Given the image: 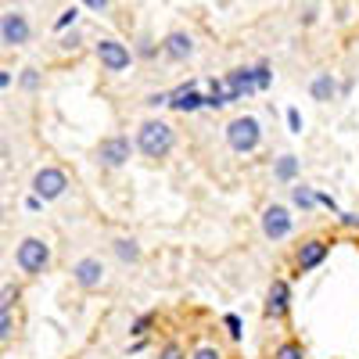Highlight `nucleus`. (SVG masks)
I'll use <instances>...</instances> for the list:
<instances>
[{
    "label": "nucleus",
    "mask_w": 359,
    "mask_h": 359,
    "mask_svg": "<svg viewBox=\"0 0 359 359\" xmlns=\"http://www.w3.org/2000/svg\"><path fill=\"white\" fill-rule=\"evenodd\" d=\"M137 140V151L147 158V162H165L172 155V147H176V126L169 123V118H144V123L137 126L133 133Z\"/></svg>",
    "instance_id": "f257e3e1"
},
{
    "label": "nucleus",
    "mask_w": 359,
    "mask_h": 359,
    "mask_svg": "<svg viewBox=\"0 0 359 359\" xmlns=\"http://www.w3.org/2000/svg\"><path fill=\"white\" fill-rule=\"evenodd\" d=\"M334 248V237L331 233H306V237H298L294 248H291V277H306L313 273V269H320L327 262V255H331Z\"/></svg>",
    "instance_id": "f03ea898"
},
{
    "label": "nucleus",
    "mask_w": 359,
    "mask_h": 359,
    "mask_svg": "<svg viewBox=\"0 0 359 359\" xmlns=\"http://www.w3.org/2000/svg\"><path fill=\"white\" fill-rule=\"evenodd\" d=\"M15 266H18V273L25 280L43 277L50 269V241H47V237H36V233L22 237L18 248H15Z\"/></svg>",
    "instance_id": "7ed1b4c3"
},
{
    "label": "nucleus",
    "mask_w": 359,
    "mask_h": 359,
    "mask_svg": "<svg viewBox=\"0 0 359 359\" xmlns=\"http://www.w3.org/2000/svg\"><path fill=\"white\" fill-rule=\"evenodd\" d=\"M223 140L233 155H252L262 147V123L255 115H233L223 130Z\"/></svg>",
    "instance_id": "20e7f679"
},
{
    "label": "nucleus",
    "mask_w": 359,
    "mask_h": 359,
    "mask_svg": "<svg viewBox=\"0 0 359 359\" xmlns=\"http://www.w3.org/2000/svg\"><path fill=\"white\" fill-rule=\"evenodd\" d=\"M133 151H137V140H130L126 133H111L94 147V162H97L101 172H118V169L130 165Z\"/></svg>",
    "instance_id": "39448f33"
},
{
    "label": "nucleus",
    "mask_w": 359,
    "mask_h": 359,
    "mask_svg": "<svg viewBox=\"0 0 359 359\" xmlns=\"http://www.w3.org/2000/svg\"><path fill=\"white\" fill-rule=\"evenodd\" d=\"M259 230H262L266 241H273V245L287 241V237L294 233V212H291V205H284V201H266L262 212H259Z\"/></svg>",
    "instance_id": "423d86ee"
},
{
    "label": "nucleus",
    "mask_w": 359,
    "mask_h": 359,
    "mask_svg": "<svg viewBox=\"0 0 359 359\" xmlns=\"http://www.w3.org/2000/svg\"><path fill=\"white\" fill-rule=\"evenodd\" d=\"M94 57H97V65H101L108 76H123V72H130L133 62H137V54H133L123 40H115V36L94 40Z\"/></svg>",
    "instance_id": "0eeeda50"
},
{
    "label": "nucleus",
    "mask_w": 359,
    "mask_h": 359,
    "mask_svg": "<svg viewBox=\"0 0 359 359\" xmlns=\"http://www.w3.org/2000/svg\"><path fill=\"white\" fill-rule=\"evenodd\" d=\"M291 306H294L291 280L287 277H273L269 287H266V298H262V320L266 323H284L291 316Z\"/></svg>",
    "instance_id": "6e6552de"
},
{
    "label": "nucleus",
    "mask_w": 359,
    "mask_h": 359,
    "mask_svg": "<svg viewBox=\"0 0 359 359\" xmlns=\"http://www.w3.org/2000/svg\"><path fill=\"white\" fill-rule=\"evenodd\" d=\"M69 187H72V180L62 165H40L33 172V184H29V191L43 201H62L69 194Z\"/></svg>",
    "instance_id": "1a4fd4ad"
},
{
    "label": "nucleus",
    "mask_w": 359,
    "mask_h": 359,
    "mask_svg": "<svg viewBox=\"0 0 359 359\" xmlns=\"http://www.w3.org/2000/svg\"><path fill=\"white\" fill-rule=\"evenodd\" d=\"M29 40H33V22H29V15L18 8H4V15H0V43H4V50H18Z\"/></svg>",
    "instance_id": "9d476101"
},
{
    "label": "nucleus",
    "mask_w": 359,
    "mask_h": 359,
    "mask_svg": "<svg viewBox=\"0 0 359 359\" xmlns=\"http://www.w3.org/2000/svg\"><path fill=\"white\" fill-rule=\"evenodd\" d=\"M72 284L79 291H101L108 284V266L97 255H83L72 262Z\"/></svg>",
    "instance_id": "9b49d317"
},
{
    "label": "nucleus",
    "mask_w": 359,
    "mask_h": 359,
    "mask_svg": "<svg viewBox=\"0 0 359 359\" xmlns=\"http://www.w3.org/2000/svg\"><path fill=\"white\" fill-rule=\"evenodd\" d=\"M194 54H198V43H194V36L187 33V29H169V33L162 36V57L165 62L184 65V62H191Z\"/></svg>",
    "instance_id": "f8f14e48"
},
{
    "label": "nucleus",
    "mask_w": 359,
    "mask_h": 359,
    "mask_svg": "<svg viewBox=\"0 0 359 359\" xmlns=\"http://www.w3.org/2000/svg\"><path fill=\"white\" fill-rule=\"evenodd\" d=\"M205 101H208V94H201V90H198V79H187V83H180L176 90H169V108L180 111V115L201 111Z\"/></svg>",
    "instance_id": "ddd939ff"
},
{
    "label": "nucleus",
    "mask_w": 359,
    "mask_h": 359,
    "mask_svg": "<svg viewBox=\"0 0 359 359\" xmlns=\"http://www.w3.org/2000/svg\"><path fill=\"white\" fill-rule=\"evenodd\" d=\"M226 83H230L233 104H237V101H248V97H255V94H259L255 65H241V69H230V72H226Z\"/></svg>",
    "instance_id": "4468645a"
},
{
    "label": "nucleus",
    "mask_w": 359,
    "mask_h": 359,
    "mask_svg": "<svg viewBox=\"0 0 359 359\" xmlns=\"http://www.w3.org/2000/svg\"><path fill=\"white\" fill-rule=\"evenodd\" d=\"M341 94H345V86L334 79V72H316V76L309 79V97L320 101V104H331V101H338Z\"/></svg>",
    "instance_id": "2eb2a0df"
},
{
    "label": "nucleus",
    "mask_w": 359,
    "mask_h": 359,
    "mask_svg": "<svg viewBox=\"0 0 359 359\" xmlns=\"http://www.w3.org/2000/svg\"><path fill=\"white\" fill-rule=\"evenodd\" d=\"M287 194H291V208H298L302 216H309V212H316V208H320V191L309 187V184H302V180H294Z\"/></svg>",
    "instance_id": "dca6fc26"
},
{
    "label": "nucleus",
    "mask_w": 359,
    "mask_h": 359,
    "mask_svg": "<svg viewBox=\"0 0 359 359\" xmlns=\"http://www.w3.org/2000/svg\"><path fill=\"white\" fill-rule=\"evenodd\" d=\"M111 255L123 266H137L144 259V248H140L137 237H115V241H111Z\"/></svg>",
    "instance_id": "f3484780"
},
{
    "label": "nucleus",
    "mask_w": 359,
    "mask_h": 359,
    "mask_svg": "<svg viewBox=\"0 0 359 359\" xmlns=\"http://www.w3.org/2000/svg\"><path fill=\"white\" fill-rule=\"evenodd\" d=\"M230 104H233V94H230L226 76H223V79H212V86H208V101H205V108L223 111V108H230Z\"/></svg>",
    "instance_id": "a211bd4d"
},
{
    "label": "nucleus",
    "mask_w": 359,
    "mask_h": 359,
    "mask_svg": "<svg viewBox=\"0 0 359 359\" xmlns=\"http://www.w3.org/2000/svg\"><path fill=\"white\" fill-rule=\"evenodd\" d=\"M298 169H302V162H298V155H280L277 162H273V180L277 184H294L298 180Z\"/></svg>",
    "instance_id": "6ab92c4d"
},
{
    "label": "nucleus",
    "mask_w": 359,
    "mask_h": 359,
    "mask_svg": "<svg viewBox=\"0 0 359 359\" xmlns=\"http://www.w3.org/2000/svg\"><path fill=\"white\" fill-rule=\"evenodd\" d=\"M269 359H309V352L298 338H280L273 345V352H269Z\"/></svg>",
    "instance_id": "aec40b11"
},
{
    "label": "nucleus",
    "mask_w": 359,
    "mask_h": 359,
    "mask_svg": "<svg viewBox=\"0 0 359 359\" xmlns=\"http://www.w3.org/2000/svg\"><path fill=\"white\" fill-rule=\"evenodd\" d=\"M15 334H18V323H15V309H0V345H4V348H11Z\"/></svg>",
    "instance_id": "412c9836"
},
{
    "label": "nucleus",
    "mask_w": 359,
    "mask_h": 359,
    "mask_svg": "<svg viewBox=\"0 0 359 359\" xmlns=\"http://www.w3.org/2000/svg\"><path fill=\"white\" fill-rule=\"evenodd\" d=\"M18 86L25 90V94H36V90L43 86V72H40V69H33V65H29V69H22V76H18Z\"/></svg>",
    "instance_id": "4be33fe9"
},
{
    "label": "nucleus",
    "mask_w": 359,
    "mask_h": 359,
    "mask_svg": "<svg viewBox=\"0 0 359 359\" xmlns=\"http://www.w3.org/2000/svg\"><path fill=\"white\" fill-rule=\"evenodd\" d=\"M158 359H191V352H187V345L180 341V338H169V341H162Z\"/></svg>",
    "instance_id": "5701e85b"
},
{
    "label": "nucleus",
    "mask_w": 359,
    "mask_h": 359,
    "mask_svg": "<svg viewBox=\"0 0 359 359\" xmlns=\"http://www.w3.org/2000/svg\"><path fill=\"white\" fill-rule=\"evenodd\" d=\"M158 323V313H144V316H137L133 323H130V334L133 338H147V331Z\"/></svg>",
    "instance_id": "b1692460"
},
{
    "label": "nucleus",
    "mask_w": 359,
    "mask_h": 359,
    "mask_svg": "<svg viewBox=\"0 0 359 359\" xmlns=\"http://www.w3.org/2000/svg\"><path fill=\"white\" fill-rule=\"evenodd\" d=\"M191 359H226V352L216 341H201L198 348H191Z\"/></svg>",
    "instance_id": "393cba45"
},
{
    "label": "nucleus",
    "mask_w": 359,
    "mask_h": 359,
    "mask_svg": "<svg viewBox=\"0 0 359 359\" xmlns=\"http://www.w3.org/2000/svg\"><path fill=\"white\" fill-rule=\"evenodd\" d=\"M18 294H22V287L11 284V280H4V287H0V309H15L18 306Z\"/></svg>",
    "instance_id": "a878e982"
},
{
    "label": "nucleus",
    "mask_w": 359,
    "mask_h": 359,
    "mask_svg": "<svg viewBox=\"0 0 359 359\" xmlns=\"http://www.w3.org/2000/svg\"><path fill=\"white\" fill-rule=\"evenodd\" d=\"M158 50H162V40H151V36H140V40H137V50H133V54H137V57H147V62H151V57H155Z\"/></svg>",
    "instance_id": "bb28decb"
},
{
    "label": "nucleus",
    "mask_w": 359,
    "mask_h": 359,
    "mask_svg": "<svg viewBox=\"0 0 359 359\" xmlns=\"http://www.w3.org/2000/svg\"><path fill=\"white\" fill-rule=\"evenodd\" d=\"M76 22H79V8H65L62 15L54 18V33H65V29L76 25Z\"/></svg>",
    "instance_id": "cd10ccee"
},
{
    "label": "nucleus",
    "mask_w": 359,
    "mask_h": 359,
    "mask_svg": "<svg viewBox=\"0 0 359 359\" xmlns=\"http://www.w3.org/2000/svg\"><path fill=\"white\" fill-rule=\"evenodd\" d=\"M255 79H259V94H266V90L273 86V69H269V62L255 65Z\"/></svg>",
    "instance_id": "c85d7f7f"
},
{
    "label": "nucleus",
    "mask_w": 359,
    "mask_h": 359,
    "mask_svg": "<svg viewBox=\"0 0 359 359\" xmlns=\"http://www.w3.org/2000/svg\"><path fill=\"white\" fill-rule=\"evenodd\" d=\"M223 327H226V334H230L233 341H241V334H245L241 327H245V323H241V316H237V313H226V316H223Z\"/></svg>",
    "instance_id": "c756f323"
},
{
    "label": "nucleus",
    "mask_w": 359,
    "mask_h": 359,
    "mask_svg": "<svg viewBox=\"0 0 359 359\" xmlns=\"http://www.w3.org/2000/svg\"><path fill=\"white\" fill-rule=\"evenodd\" d=\"M338 226L359 237V212H338Z\"/></svg>",
    "instance_id": "7c9ffc66"
},
{
    "label": "nucleus",
    "mask_w": 359,
    "mask_h": 359,
    "mask_svg": "<svg viewBox=\"0 0 359 359\" xmlns=\"http://www.w3.org/2000/svg\"><path fill=\"white\" fill-rule=\"evenodd\" d=\"M83 8L90 15H108L111 11V0H83Z\"/></svg>",
    "instance_id": "2f4dec72"
},
{
    "label": "nucleus",
    "mask_w": 359,
    "mask_h": 359,
    "mask_svg": "<svg viewBox=\"0 0 359 359\" xmlns=\"http://www.w3.org/2000/svg\"><path fill=\"white\" fill-rule=\"evenodd\" d=\"M147 108H169V90H158V94H147L144 97Z\"/></svg>",
    "instance_id": "473e14b6"
},
{
    "label": "nucleus",
    "mask_w": 359,
    "mask_h": 359,
    "mask_svg": "<svg viewBox=\"0 0 359 359\" xmlns=\"http://www.w3.org/2000/svg\"><path fill=\"white\" fill-rule=\"evenodd\" d=\"M79 43H83V36L76 33V29H72V33H65L62 40H57V47H62V50H79Z\"/></svg>",
    "instance_id": "72a5a7b5"
},
{
    "label": "nucleus",
    "mask_w": 359,
    "mask_h": 359,
    "mask_svg": "<svg viewBox=\"0 0 359 359\" xmlns=\"http://www.w3.org/2000/svg\"><path fill=\"white\" fill-rule=\"evenodd\" d=\"M287 130L302 133V111H298V108H287Z\"/></svg>",
    "instance_id": "f704fd0d"
},
{
    "label": "nucleus",
    "mask_w": 359,
    "mask_h": 359,
    "mask_svg": "<svg viewBox=\"0 0 359 359\" xmlns=\"http://www.w3.org/2000/svg\"><path fill=\"white\" fill-rule=\"evenodd\" d=\"M320 208H331V212H334V216L341 212V208H338V201H334L331 194H323V191H320Z\"/></svg>",
    "instance_id": "c9c22d12"
},
{
    "label": "nucleus",
    "mask_w": 359,
    "mask_h": 359,
    "mask_svg": "<svg viewBox=\"0 0 359 359\" xmlns=\"http://www.w3.org/2000/svg\"><path fill=\"white\" fill-rule=\"evenodd\" d=\"M43 205H47V201H43V198H36V194H29V198H25V208H29V212H40Z\"/></svg>",
    "instance_id": "e433bc0d"
},
{
    "label": "nucleus",
    "mask_w": 359,
    "mask_h": 359,
    "mask_svg": "<svg viewBox=\"0 0 359 359\" xmlns=\"http://www.w3.org/2000/svg\"><path fill=\"white\" fill-rule=\"evenodd\" d=\"M0 90H11V69H0Z\"/></svg>",
    "instance_id": "4c0bfd02"
},
{
    "label": "nucleus",
    "mask_w": 359,
    "mask_h": 359,
    "mask_svg": "<svg viewBox=\"0 0 359 359\" xmlns=\"http://www.w3.org/2000/svg\"><path fill=\"white\" fill-rule=\"evenodd\" d=\"M140 348H147V338H137V341H133L126 352H140Z\"/></svg>",
    "instance_id": "58836bf2"
}]
</instances>
